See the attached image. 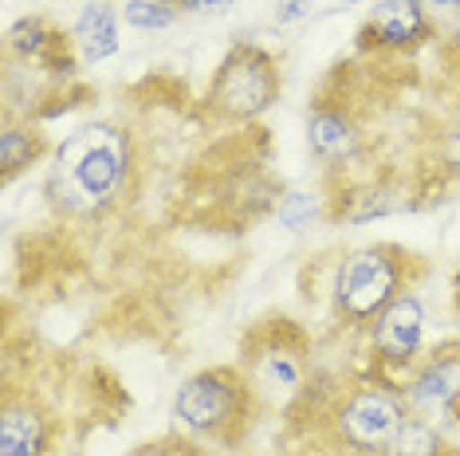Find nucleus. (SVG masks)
Instances as JSON below:
<instances>
[{
  "label": "nucleus",
  "mask_w": 460,
  "mask_h": 456,
  "mask_svg": "<svg viewBox=\"0 0 460 456\" xmlns=\"http://www.w3.org/2000/svg\"><path fill=\"white\" fill-rule=\"evenodd\" d=\"M350 4H362V0H342V4H339V8H350Z\"/></svg>",
  "instance_id": "25"
},
{
  "label": "nucleus",
  "mask_w": 460,
  "mask_h": 456,
  "mask_svg": "<svg viewBox=\"0 0 460 456\" xmlns=\"http://www.w3.org/2000/svg\"><path fill=\"white\" fill-rule=\"evenodd\" d=\"M59 441V417L32 390H20L13 378L0 398V456H51Z\"/></svg>",
  "instance_id": "12"
},
{
  "label": "nucleus",
  "mask_w": 460,
  "mask_h": 456,
  "mask_svg": "<svg viewBox=\"0 0 460 456\" xmlns=\"http://www.w3.org/2000/svg\"><path fill=\"white\" fill-rule=\"evenodd\" d=\"M366 370L374 378L402 386V378L425 355V303L417 292L397 295L366 330Z\"/></svg>",
  "instance_id": "8"
},
{
  "label": "nucleus",
  "mask_w": 460,
  "mask_h": 456,
  "mask_svg": "<svg viewBox=\"0 0 460 456\" xmlns=\"http://www.w3.org/2000/svg\"><path fill=\"white\" fill-rule=\"evenodd\" d=\"M288 417H303L291 425L307 429L311 437H319L342 456H385L402 425L410 421V409L397 386L362 370V374L339 378L334 386L311 381V390L296 401Z\"/></svg>",
  "instance_id": "2"
},
{
  "label": "nucleus",
  "mask_w": 460,
  "mask_h": 456,
  "mask_svg": "<svg viewBox=\"0 0 460 456\" xmlns=\"http://www.w3.org/2000/svg\"><path fill=\"white\" fill-rule=\"evenodd\" d=\"M284 95V71L279 59L264 44L233 39L217 64L208 91L201 99V114L217 127H252L256 118L276 107Z\"/></svg>",
  "instance_id": "6"
},
{
  "label": "nucleus",
  "mask_w": 460,
  "mask_h": 456,
  "mask_svg": "<svg viewBox=\"0 0 460 456\" xmlns=\"http://www.w3.org/2000/svg\"><path fill=\"white\" fill-rule=\"evenodd\" d=\"M437 44L445 48V59H448V64L460 67V13L448 20V28H441V39H437Z\"/></svg>",
  "instance_id": "21"
},
{
  "label": "nucleus",
  "mask_w": 460,
  "mask_h": 456,
  "mask_svg": "<svg viewBox=\"0 0 460 456\" xmlns=\"http://www.w3.org/2000/svg\"><path fill=\"white\" fill-rule=\"evenodd\" d=\"M51 153H56V146H51L48 134L36 127V118L4 110V130H0V181L13 185L20 173L36 170Z\"/></svg>",
  "instance_id": "13"
},
{
  "label": "nucleus",
  "mask_w": 460,
  "mask_h": 456,
  "mask_svg": "<svg viewBox=\"0 0 460 456\" xmlns=\"http://www.w3.org/2000/svg\"><path fill=\"white\" fill-rule=\"evenodd\" d=\"M453 303L460 311V260H456V272H453Z\"/></svg>",
  "instance_id": "24"
},
{
  "label": "nucleus",
  "mask_w": 460,
  "mask_h": 456,
  "mask_svg": "<svg viewBox=\"0 0 460 456\" xmlns=\"http://www.w3.org/2000/svg\"><path fill=\"white\" fill-rule=\"evenodd\" d=\"M445 425H448V429H460V390H456L453 406H448V413H445Z\"/></svg>",
  "instance_id": "22"
},
{
  "label": "nucleus",
  "mask_w": 460,
  "mask_h": 456,
  "mask_svg": "<svg viewBox=\"0 0 460 456\" xmlns=\"http://www.w3.org/2000/svg\"><path fill=\"white\" fill-rule=\"evenodd\" d=\"M362 83L354 79V64H334L331 75L319 83L307 110V150L323 165V178H347L366 158V114L358 107Z\"/></svg>",
  "instance_id": "7"
},
{
  "label": "nucleus",
  "mask_w": 460,
  "mask_h": 456,
  "mask_svg": "<svg viewBox=\"0 0 460 456\" xmlns=\"http://www.w3.org/2000/svg\"><path fill=\"white\" fill-rule=\"evenodd\" d=\"M385 456H460V444L445 433V425L410 413V421L402 425V433H397V441Z\"/></svg>",
  "instance_id": "15"
},
{
  "label": "nucleus",
  "mask_w": 460,
  "mask_h": 456,
  "mask_svg": "<svg viewBox=\"0 0 460 456\" xmlns=\"http://www.w3.org/2000/svg\"><path fill=\"white\" fill-rule=\"evenodd\" d=\"M437 39H441V24L425 0H374L354 32V51L370 59H405L433 48Z\"/></svg>",
  "instance_id": "9"
},
{
  "label": "nucleus",
  "mask_w": 460,
  "mask_h": 456,
  "mask_svg": "<svg viewBox=\"0 0 460 456\" xmlns=\"http://www.w3.org/2000/svg\"><path fill=\"white\" fill-rule=\"evenodd\" d=\"M425 276V260L397 241L347 248L331 276V323L342 335H362L397 295L413 292Z\"/></svg>",
  "instance_id": "3"
},
{
  "label": "nucleus",
  "mask_w": 460,
  "mask_h": 456,
  "mask_svg": "<svg viewBox=\"0 0 460 456\" xmlns=\"http://www.w3.org/2000/svg\"><path fill=\"white\" fill-rule=\"evenodd\" d=\"M173 425L190 433L193 441L213 444V449H240L256 429L260 409L248 378L240 374L236 362L228 366H205L190 374L173 390Z\"/></svg>",
  "instance_id": "5"
},
{
  "label": "nucleus",
  "mask_w": 460,
  "mask_h": 456,
  "mask_svg": "<svg viewBox=\"0 0 460 456\" xmlns=\"http://www.w3.org/2000/svg\"><path fill=\"white\" fill-rule=\"evenodd\" d=\"M456 390H460V338H445L437 346H429L421 362L397 386L405 409L413 417H425L437 425H445V413L453 406Z\"/></svg>",
  "instance_id": "11"
},
{
  "label": "nucleus",
  "mask_w": 460,
  "mask_h": 456,
  "mask_svg": "<svg viewBox=\"0 0 460 456\" xmlns=\"http://www.w3.org/2000/svg\"><path fill=\"white\" fill-rule=\"evenodd\" d=\"M319 0H276V24H296V20L311 16Z\"/></svg>",
  "instance_id": "20"
},
{
  "label": "nucleus",
  "mask_w": 460,
  "mask_h": 456,
  "mask_svg": "<svg viewBox=\"0 0 460 456\" xmlns=\"http://www.w3.org/2000/svg\"><path fill=\"white\" fill-rule=\"evenodd\" d=\"M181 16H225L236 0H173Z\"/></svg>",
  "instance_id": "19"
},
{
  "label": "nucleus",
  "mask_w": 460,
  "mask_h": 456,
  "mask_svg": "<svg viewBox=\"0 0 460 456\" xmlns=\"http://www.w3.org/2000/svg\"><path fill=\"white\" fill-rule=\"evenodd\" d=\"M276 216L284 228L299 232V228H307L315 216H327V205H323V197H311V193H284L276 205Z\"/></svg>",
  "instance_id": "17"
},
{
  "label": "nucleus",
  "mask_w": 460,
  "mask_h": 456,
  "mask_svg": "<svg viewBox=\"0 0 460 456\" xmlns=\"http://www.w3.org/2000/svg\"><path fill=\"white\" fill-rule=\"evenodd\" d=\"M71 39H75V51L87 67L102 64L119 51V13L107 4V0H91L83 4V13L71 24Z\"/></svg>",
  "instance_id": "14"
},
{
  "label": "nucleus",
  "mask_w": 460,
  "mask_h": 456,
  "mask_svg": "<svg viewBox=\"0 0 460 456\" xmlns=\"http://www.w3.org/2000/svg\"><path fill=\"white\" fill-rule=\"evenodd\" d=\"M315 342L311 330L291 315H268L240 338L236 366L248 378L264 413H288L315 381Z\"/></svg>",
  "instance_id": "4"
},
{
  "label": "nucleus",
  "mask_w": 460,
  "mask_h": 456,
  "mask_svg": "<svg viewBox=\"0 0 460 456\" xmlns=\"http://www.w3.org/2000/svg\"><path fill=\"white\" fill-rule=\"evenodd\" d=\"M177 16L181 13H177L173 0H127V4H122V20H127L130 28H138V32H162Z\"/></svg>",
  "instance_id": "16"
},
{
  "label": "nucleus",
  "mask_w": 460,
  "mask_h": 456,
  "mask_svg": "<svg viewBox=\"0 0 460 456\" xmlns=\"http://www.w3.org/2000/svg\"><path fill=\"white\" fill-rule=\"evenodd\" d=\"M425 4H429V8H448L453 16L460 13V0H425Z\"/></svg>",
  "instance_id": "23"
},
{
  "label": "nucleus",
  "mask_w": 460,
  "mask_h": 456,
  "mask_svg": "<svg viewBox=\"0 0 460 456\" xmlns=\"http://www.w3.org/2000/svg\"><path fill=\"white\" fill-rule=\"evenodd\" d=\"M4 64L24 67L28 75L48 79L56 91H67L83 59L75 51V39H71V28H59V24H51L48 16L32 13V16H20L8 24Z\"/></svg>",
  "instance_id": "10"
},
{
  "label": "nucleus",
  "mask_w": 460,
  "mask_h": 456,
  "mask_svg": "<svg viewBox=\"0 0 460 456\" xmlns=\"http://www.w3.org/2000/svg\"><path fill=\"white\" fill-rule=\"evenodd\" d=\"M127 456H208V449H205L201 441H193L190 433L173 429V433H162L158 441L138 444V449L127 452Z\"/></svg>",
  "instance_id": "18"
},
{
  "label": "nucleus",
  "mask_w": 460,
  "mask_h": 456,
  "mask_svg": "<svg viewBox=\"0 0 460 456\" xmlns=\"http://www.w3.org/2000/svg\"><path fill=\"white\" fill-rule=\"evenodd\" d=\"M138 181V142L127 122L95 118L71 130L51 153L44 197L64 221H102L134 193Z\"/></svg>",
  "instance_id": "1"
}]
</instances>
